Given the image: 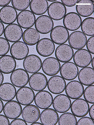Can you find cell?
Instances as JSON below:
<instances>
[{"instance_id":"16","label":"cell","mask_w":94,"mask_h":125,"mask_svg":"<svg viewBox=\"0 0 94 125\" xmlns=\"http://www.w3.org/2000/svg\"><path fill=\"white\" fill-rule=\"evenodd\" d=\"M87 102L82 99H76L73 102L71 106L72 113L78 117H82L87 115L90 109Z\"/></svg>"},{"instance_id":"23","label":"cell","mask_w":94,"mask_h":125,"mask_svg":"<svg viewBox=\"0 0 94 125\" xmlns=\"http://www.w3.org/2000/svg\"><path fill=\"white\" fill-rule=\"evenodd\" d=\"M74 50L68 44H64L59 45L55 51L56 58L59 62L65 63L69 62L73 58Z\"/></svg>"},{"instance_id":"50","label":"cell","mask_w":94,"mask_h":125,"mask_svg":"<svg viewBox=\"0 0 94 125\" xmlns=\"http://www.w3.org/2000/svg\"><path fill=\"white\" fill-rule=\"evenodd\" d=\"M57 0H48L47 1H49L51 2H55Z\"/></svg>"},{"instance_id":"18","label":"cell","mask_w":94,"mask_h":125,"mask_svg":"<svg viewBox=\"0 0 94 125\" xmlns=\"http://www.w3.org/2000/svg\"><path fill=\"white\" fill-rule=\"evenodd\" d=\"M65 90L67 95L70 99L76 100L82 96L84 88L80 82L74 80L67 84Z\"/></svg>"},{"instance_id":"28","label":"cell","mask_w":94,"mask_h":125,"mask_svg":"<svg viewBox=\"0 0 94 125\" xmlns=\"http://www.w3.org/2000/svg\"><path fill=\"white\" fill-rule=\"evenodd\" d=\"M94 3L90 0H80L76 5V11L80 16L88 17L94 12Z\"/></svg>"},{"instance_id":"4","label":"cell","mask_w":94,"mask_h":125,"mask_svg":"<svg viewBox=\"0 0 94 125\" xmlns=\"http://www.w3.org/2000/svg\"><path fill=\"white\" fill-rule=\"evenodd\" d=\"M16 96L17 102L21 105L27 106L33 102L35 94L32 89L25 86L17 91Z\"/></svg>"},{"instance_id":"6","label":"cell","mask_w":94,"mask_h":125,"mask_svg":"<svg viewBox=\"0 0 94 125\" xmlns=\"http://www.w3.org/2000/svg\"><path fill=\"white\" fill-rule=\"evenodd\" d=\"M69 31L64 26H57L51 31L50 37L53 42L57 45L65 44L68 40Z\"/></svg>"},{"instance_id":"43","label":"cell","mask_w":94,"mask_h":125,"mask_svg":"<svg viewBox=\"0 0 94 125\" xmlns=\"http://www.w3.org/2000/svg\"><path fill=\"white\" fill-rule=\"evenodd\" d=\"M89 115L91 118L94 121V104L92 105L90 108L89 110Z\"/></svg>"},{"instance_id":"44","label":"cell","mask_w":94,"mask_h":125,"mask_svg":"<svg viewBox=\"0 0 94 125\" xmlns=\"http://www.w3.org/2000/svg\"><path fill=\"white\" fill-rule=\"evenodd\" d=\"M11 1V0H0V6L4 7L7 6Z\"/></svg>"},{"instance_id":"3","label":"cell","mask_w":94,"mask_h":125,"mask_svg":"<svg viewBox=\"0 0 94 125\" xmlns=\"http://www.w3.org/2000/svg\"><path fill=\"white\" fill-rule=\"evenodd\" d=\"M47 11L49 17L52 20L56 21L63 19L67 13L65 6L59 1L51 3L48 6Z\"/></svg>"},{"instance_id":"12","label":"cell","mask_w":94,"mask_h":125,"mask_svg":"<svg viewBox=\"0 0 94 125\" xmlns=\"http://www.w3.org/2000/svg\"><path fill=\"white\" fill-rule=\"evenodd\" d=\"M66 85L65 79L59 75L53 76L47 82L49 90L54 94H60L63 92L65 90Z\"/></svg>"},{"instance_id":"25","label":"cell","mask_w":94,"mask_h":125,"mask_svg":"<svg viewBox=\"0 0 94 125\" xmlns=\"http://www.w3.org/2000/svg\"><path fill=\"white\" fill-rule=\"evenodd\" d=\"M17 10L10 6L3 7L0 10V21L4 24H13L17 20Z\"/></svg>"},{"instance_id":"31","label":"cell","mask_w":94,"mask_h":125,"mask_svg":"<svg viewBox=\"0 0 94 125\" xmlns=\"http://www.w3.org/2000/svg\"><path fill=\"white\" fill-rule=\"evenodd\" d=\"M22 37L24 43L27 45L32 46L39 42L40 36L39 32L36 29L30 28L24 31Z\"/></svg>"},{"instance_id":"19","label":"cell","mask_w":94,"mask_h":125,"mask_svg":"<svg viewBox=\"0 0 94 125\" xmlns=\"http://www.w3.org/2000/svg\"><path fill=\"white\" fill-rule=\"evenodd\" d=\"M53 100V96L49 92L43 90L37 93L34 100L37 107L42 109H45L52 106Z\"/></svg>"},{"instance_id":"27","label":"cell","mask_w":94,"mask_h":125,"mask_svg":"<svg viewBox=\"0 0 94 125\" xmlns=\"http://www.w3.org/2000/svg\"><path fill=\"white\" fill-rule=\"evenodd\" d=\"M16 93V87L12 84L5 83L0 86V99L3 101L8 102L13 100Z\"/></svg>"},{"instance_id":"7","label":"cell","mask_w":94,"mask_h":125,"mask_svg":"<svg viewBox=\"0 0 94 125\" xmlns=\"http://www.w3.org/2000/svg\"><path fill=\"white\" fill-rule=\"evenodd\" d=\"M23 34L22 28L18 24H9L4 29V35L5 39L11 42H16L20 40Z\"/></svg>"},{"instance_id":"11","label":"cell","mask_w":94,"mask_h":125,"mask_svg":"<svg viewBox=\"0 0 94 125\" xmlns=\"http://www.w3.org/2000/svg\"><path fill=\"white\" fill-rule=\"evenodd\" d=\"M55 48L54 43L48 38L40 39L36 45L37 52L39 55L45 57L51 55L54 53Z\"/></svg>"},{"instance_id":"20","label":"cell","mask_w":94,"mask_h":125,"mask_svg":"<svg viewBox=\"0 0 94 125\" xmlns=\"http://www.w3.org/2000/svg\"><path fill=\"white\" fill-rule=\"evenodd\" d=\"M87 37L81 31H74L69 36L68 42L69 45L73 49L79 50L83 49L86 45Z\"/></svg>"},{"instance_id":"37","label":"cell","mask_w":94,"mask_h":125,"mask_svg":"<svg viewBox=\"0 0 94 125\" xmlns=\"http://www.w3.org/2000/svg\"><path fill=\"white\" fill-rule=\"evenodd\" d=\"M10 49V44L5 38L0 37V56L6 55Z\"/></svg>"},{"instance_id":"30","label":"cell","mask_w":94,"mask_h":125,"mask_svg":"<svg viewBox=\"0 0 94 125\" xmlns=\"http://www.w3.org/2000/svg\"><path fill=\"white\" fill-rule=\"evenodd\" d=\"M78 79L82 85L89 86L94 83V70L91 67L83 68L79 72Z\"/></svg>"},{"instance_id":"48","label":"cell","mask_w":94,"mask_h":125,"mask_svg":"<svg viewBox=\"0 0 94 125\" xmlns=\"http://www.w3.org/2000/svg\"><path fill=\"white\" fill-rule=\"evenodd\" d=\"M31 125H43L42 124L38 122H35L32 123Z\"/></svg>"},{"instance_id":"46","label":"cell","mask_w":94,"mask_h":125,"mask_svg":"<svg viewBox=\"0 0 94 125\" xmlns=\"http://www.w3.org/2000/svg\"><path fill=\"white\" fill-rule=\"evenodd\" d=\"M3 107H4V104H3V101L0 99V114L3 111Z\"/></svg>"},{"instance_id":"8","label":"cell","mask_w":94,"mask_h":125,"mask_svg":"<svg viewBox=\"0 0 94 125\" xmlns=\"http://www.w3.org/2000/svg\"><path fill=\"white\" fill-rule=\"evenodd\" d=\"M47 82V77L45 74L41 73H37L31 76L28 83L32 90L36 92H40L46 88Z\"/></svg>"},{"instance_id":"17","label":"cell","mask_w":94,"mask_h":125,"mask_svg":"<svg viewBox=\"0 0 94 125\" xmlns=\"http://www.w3.org/2000/svg\"><path fill=\"white\" fill-rule=\"evenodd\" d=\"M82 20L81 16L76 12H72L66 14L63 18L64 27L68 30L75 31L81 26Z\"/></svg>"},{"instance_id":"42","label":"cell","mask_w":94,"mask_h":125,"mask_svg":"<svg viewBox=\"0 0 94 125\" xmlns=\"http://www.w3.org/2000/svg\"><path fill=\"white\" fill-rule=\"evenodd\" d=\"M0 125H10L9 119L5 115H0Z\"/></svg>"},{"instance_id":"47","label":"cell","mask_w":94,"mask_h":125,"mask_svg":"<svg viewBox=\"0 0 94 125\" xmlns=\"http://www.w3.org/2000/svg\"><path fill=\"white\" fill-rule=\"evenodd\" d=\"M4 81V76L3 73L0 71V86L2 84Z\"/></svg>"},{"instance_id":"15","label":"cell","mask_w":94,"mask_h":125,"mask_svg":"<svg viewBox=\"0 0 94 125\" xmlns=\"http://www.w3.org/2000/svg\"><path fill=\"white\" fill-rule=\"evenodd\" d=\"M35 15L29 10L21 11L17 16V21L18 25L21 28L28 29L32 27L35 24Z\"/></svg>"},{"instance_id":"2","label":"cell","mask_w":94,"mask_h":125,"mask_svg":"<svg viewBox=\"0 0 94 125\" xmlns=\"http://www.w3.org/2000/svg\"><path fill=\"white\" fill-rule=\"evenodd\" d=\"M29 76L25 70L19 68L15 70L11 73L10 80L13 85L16 87H22L28 83Z\"/></svg>"},{"instance_id":"26","label":"cell","mask_w":94,"mask_h":125,"mask_svg":"<svg viewBox=\"0 0 94 125\" xmlns=\"http://www.w3.org/2000/svg\"><path fill=\"white\" fill-rule=\"evenodd\" d=\"M39 118L43 125H56L58 121L59 116L55 110L48 108L43 111Z\"/></svg>"},{"instance_id":"39","label":"cell","mask_w":94,"mask_h":125,"mask_svg":"<svg viewBox=\"0 0 94 125\" xmlns=\"http://www.w3.org/2000/svg\"><path fill=\"white\" fill-rule=\"evenodd\" d=\"M86 47L90 53L94 54V36H92L87 41Z\"/></svg>"},{"instance_id":"36","label":"cell","mask_w":94,"mask_h":125,"mask_svg":"<svg viewBox=\"0 0 94 125\" xmlns=\"http://www.w3.org/2000/svg\"><path fill=\"white\" fill-rule=\"evenodd\" d=\"M84 97L85 100L91 104H94V85L88 86L84 90Z\"/></svg>"},{"instance_id":"35","label":"cell","mask_w":94,"mask_h":125,"mask_svg":"<svg viewBox=\"0 0 94 125\" xmlns=\"http://www.w3.org/2000/svg\"><path fill=\"white\" fill-rule=\"evenodd\" d=\"M31 1L30 0H12L11 3L13 7L17 10L23 11L26 10L30 6Z\"/></svg>"},{"instance_id":"29","label":"cell","mask_w":94,"mask_h":125,"mask_svg":"<svg viewBox=\"0 0 94 125\" xmlns=\"http://www.w3.org/2000/svg\"><path fill=\"white\" fill-rule=\"evenodd\" d=\"M17 62L11 56L5 55L0 58V71L5 74H9L15 69Z\"/></svg>"},{"instance_id":"21","label":"cell","mask_w":94,"mask_h":125,"mask_svg":"<svg viewBox=\"0 0 94 125\" xmlns=\"http://www.w3.org/2000/svg\"><path fill=\"white\" fill-rule=\"evenodd\" d=\"M75 63L78 67L84 68L90 65L92 60L91 53L85 49H81L76 51L73 57Z\"/></svg>"},{"instance_id":"10","label":"cell","mask_w":94,"mask_h":125,"mask_svg":"<svg viewBox=\"0 0 94 125\" xmlns=\"http://www.w3.org/2000/svg\"><path fill=\"white\" fill-rule=\"evenodd\" d=\"M22 108L18 102L11 100L8 101L4 106L3 112L8 119L11 120L17 118L21 115Z\"/></svg>"},{"instance_id":"33","label":"cell","mask_w":94,"mask_h":125,"mask_svg":"<svg viewBox=\"0 0 94 125\" xmlns=\"http://www.w3.org/2000/svg\"><path fill=\"white\" fill-rule=\"evenodd\" d=\"M82 32L85 35L94 36V18L89 17L85 18L82 22L81 25Z\"/></svg>"},{"instance_id":"32","label":"cell","mask_w":94,"mask_h":125,"mask_svg":"<svg viewBox=\"0 0 94 125\" xmlns=\"http://www.w3.org/2000/svg\"><path fill=\"white\" fill-rule=\"evenodd\" d=\"M48 3L46 0H32L30 4L31 11L37 15H42L46 13L48 7Z\"/></svg>"},{"instance_id":"45","label":"cell","mask_w":94,"mask_h":125,"mask_svg":"<svg viewBox=\"0 0 94 125\" xmlns=\"http://www.w3.org/2000/svg\"><path fill=\"white\" fill-rule=\"evenodd\" d=\"M5 28L3 23L0 21V37L4 33Z\"/></svg>"},{"instance_id":"40","label":"cell","mask_w":94,"mask_h":125,"mask_svg":"<svg viewBox=\"0 0 94 125\" xmlns=\"http://www.w3.org/2000/svg\"><path fill=\"white\" fill-rule=\"evenodd\" d=\"M62 3L64 5L68 7H72L75 6L78 2L79 0H61Z\"/></svg>"},{"instance_id":"38","label":"cell","mask_w":94,"mask_h":125,"mask_svg":"<svg viewBox=\"0 0 94 125\" xmlns=\"http://www.w3.org/2000/svg\"><path fill=\"white\" fill-rule=\"evenodd\" d=\"M77 125H94V121L91 118L83 117L77 122Z\"/></svg>"},{"instance_id":"41","label":"cell","mask_w":94,"mask_h":125,"mask_svg":"<svg viewBox=\"0 0 94 125\" xmlns=\"http://www.w3.org/2000/svg\"><path fill=\"white\" fill-rule=\"evenodd\" d=\"M27 124L24 120L21 119H14L10 123V125H27Z\"/></svg>"},{"instance_id":"13","label":"cell","mask_w":94,"mask_h":125,"mask_svg":"<svg viewBox=\"0 0 94 125\" xmlns=\"http://www.w3.org/2000/svg\"><path fill=\"white\" fill-rule=\"evenodd\" d=\"M11 56L15 59L21 60L28 55L29 49L28 45L24 42L18 41L14 43L10 49Z\"/></svg>"},{"instance_id":"24","label":"cell","mask_w":94,"mask_h":125,"mask_svg":"<svg viewBox=\"0 0 94 125\" xmlns=\"http://www.w3.org/2000/svg\"><path fill=\"white\" fill-rule=\"evenodd\" d=\"M60 71L61 76L65 80L68 81L76 79L79 73L78 66L75 63L70 62L63 64Z\"/></svg>"},{"instance_id":"1","label":"cell","mask_w":94,"mask_h":125,"mask_svg":"<svg viewBox=\"0 0 94 125\" xmlns=\"http://www.w3.org/2000/svg\"><path fill=\"white\" fill-rule=\"evenodd\" d=\"M42 62L38 56L31 54L28 56L24 59L23 66L27 72L30 73H34L39 72L42 68Z\"/></svg>"},{"instance_id":"5","label":"cell","mask_w":94,"mask_h":125,"mask_svg":"<svg viewBox=\"0 0 94 125\" xmlns=\"http://www.w3.org/2000/svg\"><path fill=\"white\" fill-rule=\"evenodd\" d=\"M60 62L56 58L48 57L43 61L42 68L43 72L47 75L53 76L58 73L61 68Z\"/></svg>"},{"instance_id":"14","label":"cell","mask_w":94,"mask_h":125,"mask_svg":"<svg viewBox=\"0 0 94 125\" xmlns=\"http://www.w3.org/2000/svg\"><path fill=\"white\" fill-rule=\"evenodd\" d=\"M52 104L54 109L57 112L64 113L70 109L71 101L68 96L64 94H60L53 99Z\"/></svg>"},{"instance_id":"49","label":"cell","mask_w":94,"mask_h":125,"mask_svg":"<svg viewBox=\"0 0 94 125\" xmlns=\"http://www.w3.org/2000/svg\"><path fill=\"white\" fill-rule=\"evenodd\" d=\"M91 65L92 66V68L94 69V57L92 58V60L91 61Z\"/></svg>"},{"instance_id":"34","label":"cell","mask_w":94,"mask_h":125,"mask_svg":"<svg viewBox=\"0 0 94 125\" xmlns=\"http://www.w3.org/2000/svg\"><path fill=\"white\" fill-rule=\"evenodd\" d=\"M59 125H76L77 120L73 113H64L59 118Z\"/></svg>"},{"instance_id":"9","label":"cell","mask_w":94,"mask_h":125,"mask_svg":"<svg viewBox=\"0 0 94 125\" xmlns=\"http://www.w3.org/2000/svg\"><path fill=\"white\" fill-rule=\"evenodd\" d=\"M54 22L48 16L43 15L39 16L36 20L35 28L39 33L47 34L49 33L54 27Z\"/></svg>"},{"instance_id":"22","label":"cell","mask_w":94,"mask_h":125,"mask_svg":"<svg viewBox=\"0 0 94 125\" xmlns=\"http://www.w3.org/2000/svg\"><path fill=\"white\" fill-rule=\"evenodd\" d=\"M21 114L23 120L26 123L32 124L38 121L40 113L39 108L37 106L30 104L23 108Z\"/></svg>"}]
</instances>
